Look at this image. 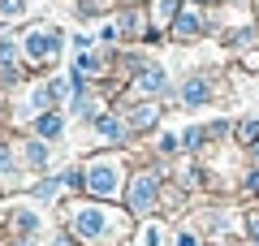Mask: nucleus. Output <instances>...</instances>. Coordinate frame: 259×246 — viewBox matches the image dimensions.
Wrapping results in <instances>:
<instances>
[{"label":"nucleus","instance_id":"2eb2a0df","mask_svg":"<svg viewBox=\"0 0 259 246\" xmlns=\"http://www.w3.org/2000/svg\"><path fill=\"white\" fill-rule=\"evenodd\" d=\"M177 246H199V242H194L190 233H182V237H177Z\"/></svg>","mask_w":259,"mask_h":246},{"label":"nucleus","instance_id":"9b49d317","mask_svg":"<svg viewBox=\"0 0 259 246\" xmlns=\"http://www.w3.org/2000/svg\"><path fill=\"white\" fill-rule=\"evenodd\" d=\"M95 126H100V134H104V138H117V143H121V138H125V126H121L117 117H100V121H95Z\"/></svg>","mask_w":259,"mask_h":246},{"label":"nucleus","instance_id":"f03ea898","mask_svg":"<svg viewBox=\"0 0 259 246\" xmlns=\"http://www.w3.org/2000/svg\"><path fill=\"white\" fill-rule=\"evenodd\" d=\"M56 48H61V30L35 26L26 35V61L30 65H48V61H56Z\"/></svg>","mask_w":259,"mask_h":246},{"label":"nucleus","instance_id":"4468645a","mask_svg":"<svg viewBox=\"0 0 259 246\" xmlns=\"http://www.w3.org/2000/svg\"><path fill=\"white\" fill-rule=\"evenodd\" d=\"M130 121H134V126H139V130H147V126H156V108H147V104H143V108L134 112V117H130Z\"/></svg>","mask_w":259,"mask_h":246},{"label":"nucleus","instance_id":"20e7f679","mask_svg":"<svg viewBox=\"0 0 259 246\" xmlns=\"http://www.w3.org/2000/svg\"><path fill=\"white\" fill-rule=\"evenodd\" d=\"M151 203H156V177H134L130 208H134V212H151Z\"/></svg>","mask_w":259,"mask_h":246},{"label":"nucleus","instance_id":"1a4fd4ad","mask_svg":"<svg viewBox=\"0 0 259 246\" xmlns=\"http://www.w3.org/2000/svg\"><path fill=\"white\" fill-rule=\"evenodd\" d=\"M139 91H143V95L164 91V69H143V73H139Z\"/></svg>","mask_w":259,"mask_h":246},{"label":"nucleus","instance_id":"dca6fc26","mask_svg":"<svg viewBox=\"0 0 259 246\" xmlns=\"http://www.w3.org/2000/svg\"><path fill=\"white\" fill-rule=\"evenodd\" d=\"M13 246H35V237H13Z\"/></svg>","mask_w":259,"mask_h":246},{"label":"nucleus","instance_id":"0eeeda50","mask_svg":"<svg viewBox=\"0 0 259 246\" xmlns=\"http://www.w3.org/2000/svg\"><path fill=\"white\" fill-rule=\"evenodd\" d=\"M173 30H177V39H194V35H199V13L182 9V13H177V22H173Z\"/></svg>","mask_w":259,"mask_h":246},{"label":"nucleus","instance_id":"423d86ee","mask_svg":"<svg viewBox=\"0 0 259 246\" xmlns=\"http://www.w3.org/2000/svg\"><path fill=\"white\" fill-rule=\"evenodd\" d=\"M35 134L44 138V143L61 138V112H39V117H35Z\"/></svg>","mask_w":259,"mask_h":246},{"label":"nucleus","instance_id":"f8f14e48","mask_svg":"<svg viewBox=\"0 0 259 246\" xmlns=\"http://www.w3.org/2000/svg\"><path fill=\"white\" fill-rule=\"evenodd\" d=\"M22 13H26V0H0V18H5V22L22 18Z\"/></svg>","mask_w":259,"mask_h":246},{"label":"nucleus","instance_id":"f257e3e1","mask_svg":"<svg viewBox=\"0 0 259 246\" xmlns=\"http://www.w3.org/2000/svg\"><path fill=\"white\" fill-rule=\"evenodd\" d=\"M121 186V164L117 160H91V169H87V190L100 194V199H112Z\"/></svg>","mask_w":259,"mask_h":246},{"label":"nucleus","instance_id":"7ed1b4c3","mask_svg":"<svg viewBox=\"0 0 259 246\" xmlns=\"http://www.w3.org/2000/svg\"><path fill=\"white\" fill-rule=\"evenodd\" d=\"M108 212H104V208H78L74 212V233L78 237H82V242H95V237H104V233H108Z\"/></svg>","mask_w":259,"mask_h":246},{"label":"nucleus","instance_id":"6e6552de","mask_svg":"<svg viewBox=\"0 0 259 246\" xmlns=\"http://www.w3.org/2000/svg\"><path fill=\"white\" fill-rule=\"evenodd\" d=\"M182 100L194 108V104H207V100H212V91H207L203 78H190V82H186V91H182Z\"/></svg>","mask_w":259,"mask_h":246},{"label":"nucleus","instance_id":"ddd939ff","mask_svg":"<svg viewBox=\"0 0 259 246\" xmlns=\"http://www.w3.org/2000/svg\"><path fill=\"white\" fill-rule=\"evenodd\" d=\"M56 190H61V182H56V177H48V182H39V186H35V199L52 203V199H56Z\"/></svg>","mask_w":259,"mask_h":246},{"label":"nucleus","instance_id":"39448f33","mask_svg":"<svg viewBox=\"0 0 259 246\" xmlns=\"http://www.w3.org/2000/svg\"><path fill=\"white\" fill-rule=\"evenodd\" d=\"M9 225L18 229V237H35V233H39V216H35V212H30V208H13Z\"/></svg>","mask_w":259,"mask_h":246},{"label":"nucleus","instance_id":"9d476101","mask_svg":"<svg viewBox=\"0 0 259 246\" xmlns=\"http://www.w3.org/2000/svg\"><path fill=\"white\" fill-rule=\"evenodd\" d=\"M26 164H30V169H48V147H44V138H39V143H26Z\"/></svg>","mask_w":259,"mask_h":246}]
</instances>
